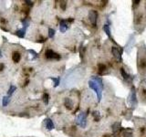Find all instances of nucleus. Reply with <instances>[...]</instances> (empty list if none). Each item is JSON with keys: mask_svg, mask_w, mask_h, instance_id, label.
<instances>
[{"mask_svg": "<svg viewBox=\"0 0 146 137\" xmlns=\"http://www.w3.org/2000/svg\"><path fill=\"white\" fill-rule=\"evenodd\" d=\"M133 3H134V6H139V3H140V0H137V1H133Z\"/></svg>", "mask_w": 146, "mask_h": 137, "instance_id": "bb28decb", "label": "nucleus"}, {"mask_svg": "<svg viewBox=\"0 0 146 137\" xmlns=\"http://www.w3.org/2000/svg\"><path fill=\"white\" fill-rule=\"evenodd\" d=\"M51 81H54V87H58L59 84H60V78H51Z\"/></svg>", "mask_w": 146, "mask_h": 137, "instance_id": "412c9836", "label": "nucleus"}, {"mask_svg": "<svg viewBox=\"0 0 146 137\" xmlns=\"http://www.w3.org/2000/svg\"><path fill=\"white\" fill-rule=\"evenodd\" d=\"M22 24H23V28H25L26 30H27V28L28 27V26H29V21L24 19V20H22Z\"/></svg>", "mask_w": 146, "mask_h": 137, "instance_id": "b1692460", "label": "nucleus"}, {"mask_svg": "<svg viewBox=\"0 0 146 137\" xmlns=\"http://www.w3.org/2000/svg\"><path fill=\"white\" fill-rule=\"evenodd\" d=\"M120 72H121V77L123 78V80H125V81H130L131 76L125 71V70L123 69V68H121V69H120Z\"/></svg>", "mask_w": 146, "mask_h": 137, "instance_id": "f8f14e48", "label": "nucleus"}, {"mask_svg": "<svg viewBox=\"0 0 146 137\" xmlns=\"http://www.w3.org/2000/svg\"><path fill=\"white\" fill-rule=\"evenodd\" d=\"M92 116L93 118H94V120L96 121V122H99L100 119V112H97V111H95V112H92Z\"/></svg>", "mask_w": 146, "mask_h": 137, "instance_id": "a211bd4d", "label": "nucleus"}, {"mask_svg": "<svg viewBox=\"0 0 146 137\" xmlns=\"http://www.w3.org/2000/svg\"><path fill=\"white\" fill-rule=\"evenodd\" d=\"M55 30H54L53 28H49L48 29V38H50V39H53V37L55 36Z\"/></svg>", "mask_w": 146, "mask_h": 137, "instance_id": "5701e85b", "label": "nucleus"}, {"mask_svg": "<svg viewBox=\"0 0 146 137\" xmlns=\"http://www.w3.org/2000/svg\"><path fill=\"white\" fill-rule=\"evenodd\" d=\"M9 102H10V97L9 96H4V97H3V99H2L3 107H6Z\"/></svg>", "mask_w": 146, "mask_h": 137, "instance_id": "dca6fc26", "label": "nucleus"}, {"mask_svg": "<svg viewBox=\"0 0 146 137\" xmlns=\"http://www.w3.org/2000/svg\"><path fill=\"white\" fill-rule=\"evenodd\" d=\"M66 1H61L60 2V8H62V10H65L66 9Z\"/></svg>", "mask_w": 146, "mask_h": 137, "instance_id": "a878e982", "label": "nucleus"}, {"mask_svg": "<svg viewBox=\"0 0 146 137\" xmlns=\"http://www.w3.org/2000/svg\"><path fill=\"white\" fill-rule=\"evenodd\" d=\"M28 52L30 53V54L33 55V59H36V57H38V53H36V51H34L33 49H29V50H28Z\"/></svg>", "mask_w": 146, "mask_h": 137, "instance_id": "393cba45", "label": "nucleus"}, {"mask_svg": "<svg viewBox=\"0 0 146 137\" xmlns=\"http://www.w3.org/2000/svg\"><path fill=\"white\" fill-rule=\"evenodd\" d=\"M98 68H99V74H100V75L104 74V73H105V71H106V70H107V67H106V66L104 65V64H102V63L99 64Z\"/></svg>", "mask_w": 146, "mask_h": 137, "instance_id": "2eb2a0df", "label": "nucleus"}, {"mask_svg": "<svg viewBox=\"0 0 146 137\" xmlns=\"http://www.w3.org/2000/svg\"><path fill=\"white\" fill-rule=\"evenodd\" d=\"M45 56L48 60H60V55H59L58 53L54 52L52 49H47L45 52Z\"/></svg>", "mask_w": 146, "mask_h": 137, "instance_id": "20e7f679", "label": "nucleus"}, {"mask_svg": "<svg viewBox=\"0 0 146 137\" xmlns=\"http://www.w3.org/2000/svg\"><path fill=\"white\" fill-rule=\"evenodd\" d=\"M3 57V55H2V52H1V50H0V59L2 58Z\"/></svg>", "mask_w": 146, "mask_h": 137, "instance_id": "c756f323", "label": "nucleus"}, {"mask_svg": "<svg viewBox=\"0 0 146 137\" xmlns=\"http://www.w3.org/2000/svg\"><path fill=\"white\" fill-rule=\"evenodd\" d=\"M120 129H121V124H120L119 122H115V124L112 125V131H113V133H117Z\"/></svg>", "mask_w": 146, "mask_h": 137, "instance_id": "aec40b11", "label": "nucleus"}, {"mask_svg": "<svg viewBox=\"0 0 146 137\" xmlns=\"http://www.w3.org/2000/svg\"><path fill=\"white\" fill-rule=\"evenodd\" d=\"M76 124L82 128H85L87 125V114H85V112H81L76 118Z\"/></svg>", "mask_w": 146, "mask_h": 137, "instance_id": "f03ea898", "label": "nucleus"}, {"mask_svg": "<svg viewBox=\"0 0 146 137\" xmlns=\"http://www.w3.org/2000/svg\"><path fill=\"white\" fill-rule=\"evenodd\" d=\"M64 104H65L66 108H67L68 110H72V108H73V102H72V100H71L69 98H66L65 99Z\"/></svg>", "mask_w": 146, "mask_h": 137, "instance_id": "ddd939ff", "label": "nucleus"}, {"mask_svg": "<svg viewBox=\"0 0 146 137\" xmlns=\"http://www.w3.org/2000/svg\"><path fill=\"white\" fill-rule=\"evenodd\" d=\"M25 2L27 3V5H28V6H33V2H31V1H27H27H25Z\"/></svg>", "mask_w": 146, "mask_h": 137, "instance_id": "cd10ccee", "label": "nucleus"}, {"mask_svg": "<svg viewBox=\"0 0 146 137\" xmlns=\"http://www.w3.org/2000/svg\"><path fill=\"white\" fill-rule=\"evenodd\" d=\"M112 53L113 55L114 58L117 60L118 62H121L122 61V58H121V55H122V50L121 51V49L117 48V47H112Z\"/></svg>", "mask_w": 146, "mask_h": 137, "instance_id": "39448f33", "label": "nucleus"}, {"mask_svg": "<svg viewBox=\"0 0 146 137\" xmlns=\"http://www.w3.org/2000/svg\"><path fill=\"white\" fill-rule=\"evenodd\" d=\"M91 81H95V82H96L97 84L100 86V87H101L102 89H103V81H102L101 78L97 77V76H92V78H91Z\"/></svg>", "mask_w": 146, "mask_h": 137, "instance_id": "9b49d317", "label": "nucleus"}, {"mask_svg": "<svg viewBox=\"0 0 146 137\" xmlns=\"http://www.w3.org/2000/svg\"><path fill=\"white\" fill-rule=\"evenodd\" d=\"M48 100H49V96H48V93H44L43 94V102H44L45 104H48Z\"/></svg>", "mask_w": 146, "mask_h": 137, "instance_id": "4be33fe9", "label": "nucleus"}, {"mask_svg": "<svg viewBox=\"0 0 146 137\" xmlns=\"http://www.w3.org/2000/svg\"><path fill=\"white\" fill-rule=\"evenodd\" d=\"M26 29L25 28H21V29H18V30L16 31V35L17 36L18 38H20V39H24L26 36Z\"/></svg>", "mask_w": 146, "mask_h": 137, "instance_id": "4468645a", "label": "nucleus"}, {"mask_svg": "<svg viewBox=\"0 0 146 137\" xmlns=\"http://www.w3.org/2000/svg\"><path fill=\"white\" fill-rule=\"evenodd\" d=\"M129 99H130V102L132 103V105H133V106H135V105L137 104L136 93H135V89H134V87L132 88V90H131V94H130V96H129Z\"/></svg>", "mask_w": 146, "mask_h": 137, "instance_id": "423d86ee", "label": "nucleus"}, {"mask_svg": "<svg viewBox=\"0 0 146 137\" xmlns=\"http://www.w3.org/2000/svg\"><path fill=\"white\" fill-rule=\"evenodd\" d=\"M123 137H133V131L126 129L123 131Z\"/></svg>", "mask_w": 146, "mask_h": 137, "instance_id": "f3484780", "label": "nucleus"}, {"mask_svg": "<svg viewBox=\"0 0 146 137\" xmlns=\"http://www.w3.org/2000/svg\"><path fill=\"white\" fill-rule=\"evenodd\" d=\"M69 28V24H68L67 20H60V30L61 33H65L66 31L68 30Z\"/></svg>", "mask_w": 146, "mask_h": 137, "instance_id": "0eeeda50", "label": "nucleus"}, {"mask_svg": "<svg viewBox=\"0 0 146 137\" xmlns=\"http://www.w3.org/2000/svg\"><path fill=\"white\" fill-rule=\"evenodd\" d=\"M89 87L96 92L97 97H98V102H100V100H101V98H102V90L103 89H102L101 87H100L95 81H91V80L89 81Z\"/></svg>", "mask_w": 146, "mask_h": 137, "instance_id": "f257e3e1", "label": "nucleus"}, {"mask_svg": "<svg viewBox=\"0 0 146 137\" xmlns=\"http://www.w3.org/2000/svg\"><path fill=\"white\" fill-rule=\"evenodd\" d=\"M3 69H4V64H3V63H0V71H1V70H2Z\"/></svg>", "mask_w": 146, "mask_h": 137, "instance_id": "c85d7f7f", "label": "nucleus"}, {"mask_svg": "<svg viewBox=\"0 0 146 137\" xmlns=\"http://www.w3.org/2000/svg\"><path fill=\"white\" fill-rule=\"evenodd\" d=\"M103 30H104V32L106 33L107 37L109 38L111 40L113 41V42L115 43V41L113 40V39H112V33H111V27H110V26L108 25V24H105V25L103 26Z\"/></svg>", "mask_w": 146, "mask_h": 137, "instance_id": "6e6552de", "label": "nucleus"}, {"mask_svg": "<svg viewBox=\"0 0 146 137\" xmlns=\"http://www.w3.org/2000/svg\"><path fill=\"white\" fill-rule=\"evenodd\" d=\"M45 124H46V127L48 130H53L54 128H55V125H54L53 122H52L51 119H49V118H47V119L45 120Z\"/></svg>", "mask_w": 146, "mask_h": 137, "instance_id": "1a4fd4ad", "label": "nucleus"}, {"mask_svg": "<svg viewBox=\"0 0 146 137\" xmlns=\"http://www.w3.org/2000/svg\"><path fill=\"white\" fill-rule=\"evenodd\" d=\"M89 19L93 27L97 26V20H98V12L96 10H90L89 12Z\"/></svg>", "mask_w": 146, "mask_h": 137, "instance_id": "7ed1b4c3", "label": "nucleus"}, {"mask_svg": "<svg viewBox=\"0 0 146 137\" xmlns=\"http://www.w3.org/2000/svg\"><path fill=\"white\" fill-rule=\"evenodd\" d=\"M20 59H21V55H20L19 52H17V51H15V52H13V54H12V60H13L15 63L19 62L20 61Z\"/></svg>", "mask_w": 146, "mask_h": 137, "instance_id": "9d476101", "label": "nucleus"}, {"mask_svg": "<svg viewBox=\"0 0 146 137\" xmlns=\"http://www.w3.org/2000/svg\"><path fill=\"white\" fill-rule=\"evenodd\" d=\"M17 90V87L16 86H13V85H11L9 87V89H8V96H12V94H13L14 92H15V91Z\"/></svg>", "mask_w": 146, "mask_h": 137, "instance_id": "6ab92c4d", "label": "nucleus"}]
</instances>
